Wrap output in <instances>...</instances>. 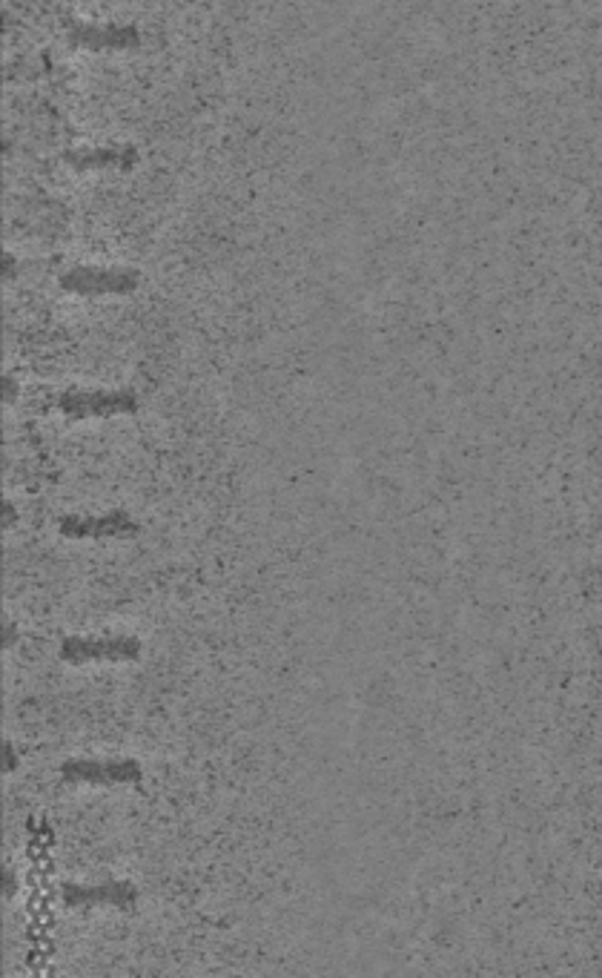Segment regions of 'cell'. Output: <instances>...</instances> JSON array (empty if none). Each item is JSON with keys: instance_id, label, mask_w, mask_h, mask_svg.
I'll return each mask as SVG.
<instances>
[{"instance_id": "obj_1", "label": "cell", "mask_w": 602, "mask_h": 978, "mask_svg": "<svg viewBox=\"0 0 602 978\" xmlns=\"http://www.w3.org/2000/svg\"><path fill=\"white\" fill-rule=\"evenodd\" d=\"M63 903L67 907H98V903H107V907H118V910L132 912L138 907V890L127 881H109L98 883V887H83V883H67L63 887Z\"/></svg>"}, {"instance_id": "obj_2", "label": "cell", "mask_w": 602, "mask_h": 978, "mask_svg": "<svg viewBox=\"0 0 602 978\" xmlns=\"http://www.w3.org/2000/svg\"><path fill=\"white\" fill-rule=\"evenodd\" d=\"M141 643L136 638H67L61 643V658L67 663H89V660H138Z\"/></svg>"}, {"instance_id": "obj_3", "label": "cell", "mask_w": 602, "mask_h": 978, "mask_svg": "<svg viewBox=\"0 0 602 978\" xmlns=\"http://www.w3.org/2000/svg\"><path fill=\"white\" fill-rule=\"evenodd\" d=\"M61 772L63 781L69 783H98V787L141 781V767L136 761H69L63 763Z\"/></svg>"}, {"instance_id": "obj_4", "label": "cell", "mask_w": 602, "mask_h": 978, "mask_svg": "<svg viewBox=\"0 0 602 978\" xmlns=\"http://www.w3.org/2000/svg\"><path fill=\"white\" fill-rule=\"evenodd\" d=\"M61 534L69 540H103V537L129 540L138 534V525L132 523L127 514L67 516V520H61Z\"/></svg>"}, {"instance_id": "obj_5", "label": "cell", "mask_w": 602, "mask_h": 978, "mask_svg": "<svg viewBox=\"0 0 602 978\" xmlns=\"http://www.w3.org/2000/svg\"><path fill=\"white\" fill-rule=\"evenodd\" d=\"M136 408V396L129 394H67L61 399V411L67 416H75V419L132 414Z\"/></svg>"}, {"instance_id": "obj_6", "label": "cell", "mask_w": 602, "mask_h": 978, "mask_svg": "<svg viewBox=\"0 0 602 978\" xmlns=\"http://www.w3.org/2000/svg\"><path fill=\"white\" fill-rule=\"evenodd\" d=\"M14 640H18V632H14V625L3 629V645H7V649H12Z\"/></svg>"}, {"instance_id": "obj_7", "label": "cell", "mask_w": 602, "mask_h": 978, "mask_svg": "<svg viewBox=\"0 0 602 978\" xmlns=\"http://www.w3.org/2000/svg\"><path fill=\"white\" fill-rule=\"evenodd\" d=\"M14 767H18V758H14V749H7V769H9V772H14Z\"/></svg>"}]
</instances>
